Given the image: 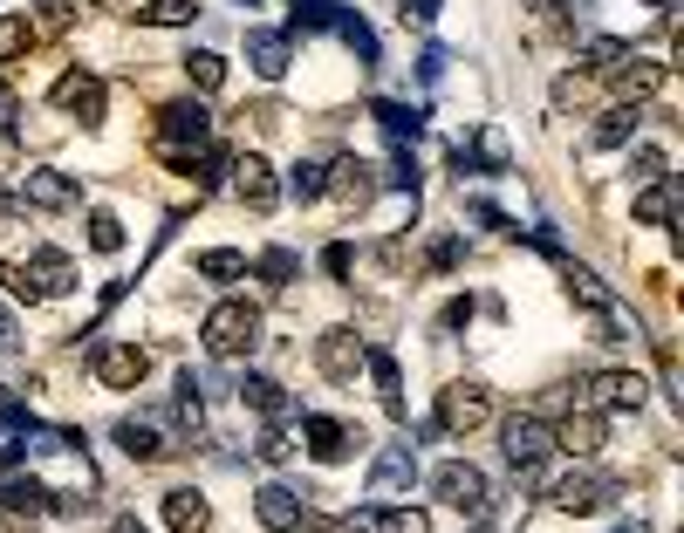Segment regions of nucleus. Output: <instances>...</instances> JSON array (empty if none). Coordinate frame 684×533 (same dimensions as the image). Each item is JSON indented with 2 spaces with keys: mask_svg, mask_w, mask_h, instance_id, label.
<instances>
[{
  "mask_svg": "<svg viewBox=\"0 0 684 533\" xmlns=\"http://www.w3.org/2000/svg\"><path fill=\"white\" fill-rule=\"evenodd\" d=\"M144 369H151V356L137 342H124V349H103L96 356V383L103 390H131V383H144Z\"/></svg>",
  "mask_w": 684,
  "mask_h": 533,
  "instance_id": "obj_10",
  "label": "nucleus"
},
{
  "mask_svg": "<svg viewBox=\"0 0 684 533\" xmlns=\"http://www.w3.org/2000/svg\"><path fill=\"white\" fill-rule=\"evenodd\" d=\"M254 520H261L267 533H295V526L308 520V506H302V492H288V485H261V492H254Z\"/></svg>",
  "mask_w": 684,
  "mask_h": 533,
  "instance_id": "obj_8",
  "label": "nucleus"
},
{
  "mask_svg": "<svg viewBox=\"0 0 684 533\" xmlns=\"http://www.w3.org/2000/svg\"><path fill=\"white\" fill-rule=\"evenodd\" d=\"M554 444L575 451V459H595V451H602V418H595V410H575V418L554 431Z\"/></svg>",
  "mask_w": 684,
  "mask_h": 533,
  "instance_id": "obj_20",
  "label": "nucleus"
},
{
  "mask_svg": "<svg viewBox=\"0 0 684 533\" xmlns=\"http://www.w3.org/2000/svg\"><path fill=\"white\" fill-rule=\"evenodd\" d=\"M431 492L446 500L452 513H466V520H493V492H487V472L479 465H466V459H446L431 472Z\"/></svg>",
  "mask_w": 684,
  "mask_h": 533,
  "instance_id": "obj_2",
  "label": "nucleus"
},
{
  "mask_svg": "<svg viewBox=\"0 0 684 533\" xmlns=\"http://www.w3.org/2000/svg\"><path fill=\"white\" fill-rule=\"evenodd\" d=\"M254 451H261V459H267V465H288V451H295V444H288V438H280V424H274V431H261V444H254Z\"/></svg>",
  "mask_w": 684,
  "mask_h": 533,
  "instance_id": "obj_38",
  "label": "nucleus"
},
{
  "mask_svg": "<svg viewBox=\"0 0 684 533\" xmlns=\"http://www.w3.org/2000/svg\"><path fill=\"white\" fill-rule=\"evenodd\" d=\"M288 192H295V198L308 205V198H321V192H329V172H321V164H315V157H302V164H295V172H288Z\"/></svg>",
  "mask_w": 684,
  "mask_h": 533,
  "instance_id": "obj_33",
  "label": "nucleus"
},
{
  "mask_svg": "<svg viewBox=\"0 0 684 533\" xmlns=\"http://www.w3.org/2000/svg\"><path fill=\"white\" fill-rule=\"evenodd\" d=\"M616 533H630V526H616Z\"/></svg>",
  "mask_w": 684,
  "mask_h": 533,
  "instance_id": "obj_47",
  "label": "nucleus"
},
{
  "mask_svg": "<svg viewBox=\"0 0 684 533\" xmlns=\"http://www.w3.org/2000/svg\"><path fill=\"white\" fill-rule=\"evenodd\" d=\"M569 295H575L582 308H595V315H610V308H616V295H610V287H602L589 267H569Z\"/></svg>",
  "mask_w": 684,
  "mask_h": 533,
  "instance_id": "obj_29",
  "label": "nucleus"
},
{
  "mask_svg": "<svg viewBox=\"0 0 684 533\" xmlns=\"http://www.w3.org/2000/svg\"><path fill=\"white\" fill-rule=\"evenodd\" d=\"M370 110H377V123H384L390 137H418V131H425V116H418L411 103H390V96H377Z\"/></svg>",
  "mask_w": 684,
  "mask_h": 533,
  "instance_id": "obj_28",
  "label": "nucleus"
},
{
  "mask_svg": "<svg viewBox=\"0 0 684 533\" xmlns=\"http://www.w3.org/2000/svg\"><path fill=\"white\" fill-rule=\"evenodd\" d=\"M329 185H336L349 205H364V198L377 192V178H370V164H364V157H336V178H329Z\"/></svg>",
  "mask_w": 684,
  "mask_h": 533,
  "instance_id": "obj_26",
  "label": "nucleus"
},
{
  "mask_svg": "<svg viewBox=\"0 0 684 533\" xmlns=\"http://www.w3.org/2000/svg\"><path fill=\"white\" fill-rule=\"evenodd\" d=\"M479 533H487V520H479Z\"/></svg>",
  "mask_w": 684,
  "mask_h": 533,
  "instance_id": "obj_46",
  "label": "nucleus"
},
{
  "mask_svg": "<svg viewBox=\"0 0 684 533\" xmlns=\"http://www.w3.org/2000/svg\"><path fill=\"white\" fill-rule=\"evenodd\" d=\"M247 62L267 75V82H280L288 75V34H274V28H254L247 34Z\"/></svg>",
  "mask_w": 684,
  "mask_h": 533,
  "instance_id": "obj_16",
  "label": "nucleus"
},
{
  "mask_svg": "<svg viewBox=\"0 0 684 533\" xmlns=\"http://www.w3.org/2000/svg\"><path fill=\"white\" fill-rule=\"evenodd\" d=\"M198 336H206V349L220 362H239V356L261 349V308L254 301H220L206 321H198Z\"/></svg>",
  "mask_w": 684,
  "mask_h": 533,
  "instance_id": "obj_1",
  "label": "nucleus"
},
{
  "mask_svg": "<svg viewBox=\"0 0 684 533\" xmlns=\"http://www.w3.org/2000/svg\"><path fill=\"white\" fill-rule=\"evenodd\" d=\"M364 362H370V377H377L384 410H390V418H405V397H397V390H405V369H397V356L390 349H364Z\"/></svg>",
  "mask_w": 684,
  "mask_h": 533,
  "instance_id": "obj_17",
  "label": "nucleus"
},
{
  "mask_svg": "<svg viewBox=\"0 0 684 533\" xmlns=\"http://www.w3.org/2000/svg\"><path fill=\"white\" fill-rule=\"evenodd\" d=\"M643 397H651V383H643L636 369H610V377H595V403H610V410H643Z\"/></svg>",
  "mask_w": 684,
  "mask_h": 533,
  "instance_id": "obj_15",
  "label": "nucleus"
},
{
  "mask_svg": "<svg viewBox=\"0 0 684 533\" xmlns=\"http://www.w3.org/2000/svg\"><path fill=\"white\" fill-rule=\"evenodd\" d=\"M623 62H630V49H623L616 34H589V69L610 75V69H623Z\"/></svg>",
  "mask_w": 684,
  "mask_h": 533,
  "instance_id": "obj_35",
  "label": "nucleus"
},
{
  "mask_svg": "<svg viewBox=\"0 0 684 533\" xmlns=\"http://www.w3.org/2000/svg\"><path fill=\"white\" fill-rule=\"evenodd\" d=\"M21 198L55 213V205H75V178H62V172H28V178H21Z\"/></svg>",
  "mask_w": 684,
  "mask_h": 533,
  "instance_id": "obj_23",
  "label": "nucleus"
},
{
  "mask_svg": "<svg viewBox=\"0 0 684 533\" xmlns=\"http://www.w3.org/2000/svg\"><path fill=\"white\" fill-rule=\"evenodd\" d=\"M411 485H418V459H411V444L377 451V465H370V500L384 506L390 492H411Z\"/></svg>",
  "mask_w": 684,
  "mask_h": 533,
  "instance_id": "obj_6",
  "label": "nucleus"
},
{
  "mask_svg": "<svg viewBox=\"0 0 684 533\" xmlns=\"http://www.w3.org/2000/svg\"><path fill=\"white\" fill-rule=\"evenodd\" d=\"M137 21H151V28H192L198 8H192V0H151V8H137Z\"/></svg>",
  "mask_w": 684,
  "mask_h": 533,
  "instance_id": "obj_30",
  "label": "nucleus"
},
{
  "mask_svg": "<svg viewBox=\"0 0 684 533\" xmlns=\"http://www.w3.org/2000/svg\"><path fill=\"white\" fill-rule=\"evenodd\" d=\"M636 131H643V103H616L610 116L595 123V144L602 151H623V144H636Z\"/></svg>",
  "mask_w": 684,
  "mask_h": 533,
  "instance_id": "obj_18",
  "label": "nucleus"
},
{
  "mask_svg": "<svg viewBox=\"0 0 684 533\" xmlns=\"http://www.w3.org/2000/svg\"><path fill=\"white\" fill-rule=\"evenodd\" d=\"M28 41H34L28 14H0V62H14V55H28Z\"/></svg>",
  "mask_w": 684,
  "mask_h": 533,
  "instance_id": "obj_34",
  "label": "nucleus"
},
{
  "mask_svg": "<svg viewBox=\"0 0 684 533\" xmlns=\"http://www.w3.org/2000/svg\"><path fill=\"white\" fill-rule=\"evenodd\" d=\"M110 533H144V526H137V520H116V526H110Z\"/></svg>",
  "mask_w": 684,
  "mask_h": 533,
  "instance_id": "obj_44",
  "label": "nucleus"
},
{
  "mask_svg": "<svg viewBox=\"0 0 684 533\" xmlns=\"http://www.w3.org/2000/svg\"><path fill=\"white\" fill-rule=\"evenodd\" d=\"M8 336H14V321H8V315H0V349H8Z\"/></svg>",
  "mask_w": 684,
  "mask_h": 533,
  "instance_id": "obj_45",
  "label": "nucleus"
},
{
  "mask_svg": "<svg viewBox=\"0 0 684 533\" xmlns=\"http://www.w3.org/2000/svg\"><path fill=\"white\" fill-rule=\"evenodd\" d=\"M90 246H96V254H116V246H124V226H116V213H90Z\"/></svg>",
  "mask_w": 684,
  "mask_h": 533,
  "instance_id": "obj_37",
  "label": "nucleus"
},
{
  "mask_svg": "<svg viewBox=\"0 0 684 533\" xmlns=\"http://www.w3.org/2000/svg\"><path fill=\"white\" fill-rule=\"evenodd\" d=\"M288 28L295 34H315V28H336V14H343V0H288Z\"/></svg>",
  "mask_w": 684,
  "mask_h": 533,
  "instance_id": "obj_27",
  "label": "nucleus"
},
{
  "mask_svg": "<svg viewBox=\"0 0 684 533\" xmlns=\"http://www.w3.org/2000/svg\"><path fill=\"white\" fill-rule=\"evenodd\" d=\"M493 418V397L487 383H452V390H438V431H472V424H487Z\"/></svg>",
  "mask_w": 684,
  "mask_h": 533,
  "instance_id": "obj_4",
  "label": "nucleus"
},
{
  "mask_svg": "<svg viewBox=\"0 0 684 533\" xmlns=\"http://www.w3.org/2000/svg\"><path fill=\"white\" fill-rule=\"evenodd\" d=\"M671 213H677V178L664 172V178H657L651 192L636 198V226H671Z\"/></svg>",
  "mask_w": 684,
  "mask_h": 533,
  "instance_id": "obj_24",
  "label": "nucleus"
},
{
  "mask_svg": "<svg viewBox=\"0 0 684 533\" xmlns=\"http://www.w3.org/2000/svg\"><path fill=\"white\" fill-rule=\"evenodd\" d=\"M459 260H466V239H438V246H431V267H438V274L459 267Z\"/></svg>",
  "mask_w": 684,
  "mask_h": 533,
  "instance_id": "obj_40",
  "label": "nucleus"
},
{
  "mask_svg": "<svg viewBox=\"0 0 684 533\" xmlns=\"http://www.w3.org/2000/svg\"><path fill=\"white\" fill-rule=\"evenodd\" d=\"M14 110H21V103H14V90H8V82H0V131H8V123H14Z\"/></svg>",
  "mask_w": 684,
  "mask_h": 533,
  "instance_id": "obj_43",
  "label": "nucleus"
},
{
  "mask_svg": "<svg viewBox=\"0 0 684 533\" xmlns=\"http://www.w3.org/2000/svg\"><path fill=\"white\" fill-rule=\"evenodd\" d=\"M42 500H49V485H42V479H0V506H8V513L42 520Z\"/></svg>",
  "mask_w": 684,
  "mask_h": 533,
  "instance_id": "obj_25",
  "label": "nucleus"
},
{
  "mask_svg": "<svg viewBox=\"0 0 684 533\" xmlns=\"http://www.w3.org/2000/svg\"><path fill=\"white\" fill-rule=\"evenodd\" d=\"M198 274H206V280H239V274H247V254H233V246H213V254H198Z\"/></svg>",
  "mask_w": 684,
  "mask_h": 533,
  "instance_id": "obj_32",
  "label": "nucleus"
},
{
  "mask_svg": "<svg viewBox=\"0 0 684 533\" xmlns=\"http://www.w3.org/2000/svg\"><path fill=\"white\" fill-rule=\"evenodd\" d=\"M321 274H329V280H343L349 274V246L336 239V246H321Z\"/></svg>",
  "mask_w": 684,
  "mask_h": 533,
  "instance_id": "obj_41",
  "label": "nucleus"
},
{
  "mask_svg": "<svg viewBox=\"0 0 684 533\" xmlns=\"http://www.w3.org/2000/svg\"><path fill=\"white\" fill-rule=\"evenodd\" d=\"M500 451H507V465L513 472H541V459L554 451V424L534 418V410H520V418L500 424Z\"/></svg>",
  "mask_w": 684,
  "mask_h": 533,
  "instance_id": "obj_3",
  "label": "nucleus"
},
{
  "mask_svg": "<svg viewBox=\"0 0 684 533\" xmlns=\"http://www.w3.org/2000/svg\"><path fill=\"white\" fill-rule=\"evenodd\" d=\"M42 14H49V21H55V28H62V21H69V14H75V0H42Z\"/></svg>",
  "mask_w": 684,
  "mask_h": 533,
  "instance_id": "obj_42",
  "label": "nucleus"
},
{
  "mask_svg": "<svg viewBox=\"0 0 684 533\" xmlns=\"http://www.w3.org/2000/svg\"><path fill=\"white\" fill-rule=\"evenodd\" d=\"M55 103H62L69 116H83V123H103V82H96L90 69H69V75L55 82Z\"/></svg>",
  "mask_w": 684,
  "mask_h": 533,
  "instance_id": "obj_9",
  "label": "nucleus"
},
{
  "mask_svg": "<svg viewBox=\"0 0 684 533\" xmlns=\"http://www.w3.org/2000/svg\"><path fill=\"white\" fill-rule=\"evenodd\" d=\"M548 500H554L561 513H575V520H589V513H602V506H610V485H602L595 472H561V479L548 485Z\"/></svg>",
  "mask_w": 684,
  "mask_h": 533,
  "instance_id": "obj_5",
  "label": "nucleus"
},
{
  "mask_svg": "<svg viewBox=\"0 0 684 533\" xmlns=\"http://www.w3.org/2000/svg\"><path fill=\"white\" fill-rule=\"evenodd\" d=\"M185 75L198 82V90H220V82H226V55H213V49H192V55H185Z\"/></svg>",
  "mask_w": 684,
  "mask_h": 533,
  "instance_id": "obj_31",
  "label": "nucleus"
},
{
  "mask_svg": "<svg viewBox=\"0 0 684 533\" xmlns=\"http://www.w3.org/2000/svg\"><path fill=\"white\" fill-rule=\"evenodd\" d=\"M630 164H636V178H664V151H651V144H636Z\"/></svg>",
  "mask_w": 684,
  "mask_h": 533,
  "instance_id": "obj_39",
  "label": "nucleus"
},
{
  "mask_svg": "<svg viewBox=\"0 0 684 533\" xmlns=\"http://www.w3.org/2000/svg\"><path fill=\"white\" fill-rule=\"evenodd\" d=\"M315 362H321V377H356V362H364V342H356V328H321L315 336Z\"/></svg>",
  "mask_w": 684,
  "mask_h": 533,
  "instance_id": "obj_7",
  "label": "nucleus"
},
{
  "mask_svg": "<svg viewBox=\"0 0 684 533\" xmlns=\"http://www.w3.org/2000/svg\"><path fill=\"white\" fill-rule=\"evenodd\" d=\"M233 172H239V178H233V192L247 198L254 213H274V198H280V185H274V164H267V157H239Z\"/></svg>",
  "mask_w": 684,
  "mask_h": 533,
  "instance_id": "obj_11",
  "label": "nucleus"
},
{
  "mask_svg": "<svg viewBox=\"0 0 684 533\" xmlns=\"http://www.w3.org/2000/svg\"><path fill=\"white\" fill-rule=\"evenodd\" d=\"M302 274V260L288 254V246H267V254H261V280H274V287H288Z\"/></svg>",
  "mask_w": 684,
  "mask_h": 533,
  "instance_id": "obj_36",
  "label": "nucleus"
},
{
  "mask_svg": "<svg viewBox=\"0 0 684 533\" xmlns=\"http://www.w3.org/2000/svg\"><path fill=\"white\" fill-rule=\"evenodd\" d=\"M116 444H124V459H137V465H157V459H165V438H157V424H144V418H124V424H116Z\"/></svg>",
  "mask_w": 684,
  "mask_h": 533,
  "instance_id": "obj_19",
  "label": "nucleus"
},
{
  "mask_svg": "<svg viewBox=\"0 0 684 533\" xmlns=\"http://www.w3.org/2000/svg\"><path fill=\"white\" fill-rule=\"evenodd\" d=\"M28 280L42 287V295H69L75 267H69V254H55V246H34V254H28Z\"/></svg>",
  "mask_w": 684,
  "mask_h": 533,
  "instance_id": "obj_14",
  "label": "nucleus"
},
{
  "mask_svg": "<svg viewBox=\"0 0 684 533\" xmlns=\"http://www.w3.org/2000/svg\"><path fill=\"white\" fill-rule=\"evenodd\" d=\"M206 520H213V506H206V492H198V485H172L165 492V526L172 533H206Z\"/></svg>",
  "mask_w": 684,
  "mask_h": 533,
  "instance_id": "obj_13",
  "label": "nucleus"
},
{
  "mask_svg": "<svg viewBox=\"0 0 684 533\" xmlns=\"http://www.w3.org/2000/svg\"><path fill=\"white\" fill-rule=\"evenodd\" d=\"M610 75H616L623 103H643V96H657V90H664V62H636V55H630V69H610Z\"/></svg>",
  "mask_w": 684,
  "mask_h": 533,
  "instance_id": "obj_21",
  "label": "nucleus"
},
{
  "mask_svg": "<svg viewBox=\"0 0 684 533\" xmlns=\"http://www.w3.org/2000/svg\"><path fill=\"white\" fill-rule=\"evenodd\" d=\"M239 403H254L267 424H280V418H288V390H280L274 377H239Z\"/></svg>",
  "mask_w": 684,
  "mask_h": 533,
  "instance_id": "obj_22",
  "label": "nucleus"
},
{
  "mask_svg": "<svg viewBox=\"0 0 684 533\" xmlns=\"http://www.w3.org/2000/svg\"><path fill=\"white\" fill-rule=\"evenodd\" d=\"M302 431H308V451H315L321 465H343L349 444H364V438H356L349 424H336V418H302Z\"/></svg>",
  "mask_w": 684,
  "mask_h": 533,
  "instance_id": "obj_12",
  "label": "nucleus"
}]
</instances>
